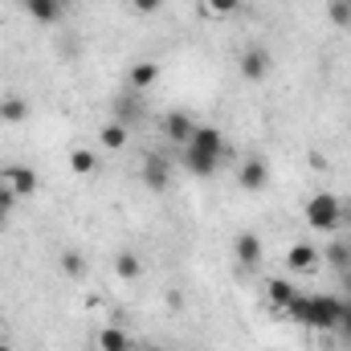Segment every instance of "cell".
Segmentation results:
<instances>
[{
  "label": "cell",
  "instance_id": "obj_1",
  "mask_svg": "<svg viewBox=\"0 0 351 351\" xmlns=\"http://www.w3.org/2000/svg\"><path fill=\"white\" fill-rule=\"evenodd\" d=\"M286 315H290L294 323L311 327V331H339V323H343V302H339L335 294H298V298L286 306Z\"/></svg>",
  "mask_w": 351,
  "mask_h": 351
},
{
  "label": "cell",
  "instance_id": "obj_22",
  "mask_svg": "<svg viewBox=\"0 0 351 351\" xmlns=\"http://www.w3.org/2000/svg\"><path fill=\"white\" fill-rule=\"evenodd\" d=\"M62 265H66V274H70V278H82V274H86V258H82V254H74V250H66V254H62Z\"/></svg>",
  "mask_w": 351,
  "mask_h": 351
},
{
  "label": "cell",
  "instance_id": "obj_15",
  "mask_svg": "<svg viewBox=\"0 0 351 351\" xmlns=\"http://www.w3.org/2000/svg\"><path fill=\"white\" fill-rule=\"evenodd\" d=\"M98 139H102V147H110V152H114V147H123V143H127V123H119V119H114V123H106Z\"/></svg>",
  "mask_w": 351,
  "mask_h": 351
},
{
  "label": "cell",
  "instance_id": "obj_11",
  "mask_svg": "<svg viewBox=\"0 0 351 351\" xmlns=\"http://www.w3.org/2000/svg\"><path fill=\"white\" fill-rule=\"evenodd\" d=\"M98 351H139V348H135V339H131L123 327H106V331L98 335Z\"/></svg>",
  "mask_w": 351,
  "mask_h": 351
},
{
  "label": "cell",
  "instance_id": "obj_28",
  "mask_svg": "<svg viewBox=\"0 0 351 351\" xmlns=\"http://www.w3.org/2000/svg\"><path fill=\"white\" fill-rule=\"evenodd\" d=\"M343 221H351V204H348V208H343Z\"/></svg>",
  "mask_w": 351,
  "mask_h": 351
},
{
  "label": "cell",
  "instance_id": "obj_26",
  "mask_svg": "<svg viewBox=\"0 0 351 351\" xmlns=\"http://www.w3.org/2000/svg\"><path fill=\"white\" fill-rule=\"evenodd\" d=\"M339 282H343V290H348V298H351V269H343V274H339Z\"/></svg>",
  "mask_w": 351,
  "mask_h": 351
},
{
  "label": "cell",
  "instance_id": "obj_7",
  "mask_svg": "<svg viewBox=\"0 0 351 351\" xmlns=\"http://www.w3.org/2000/svg\"><path fill=\"white\" fill-rule=\"evenodd\" d=\"M265 180H269V168H265L262 160H245V164L237 168V184H241L245 192H262Z\"/></svg>",
  "mask_w": 351,
  "mask_h": 351
},
{
  "label": "cell",
  "instance_id": "obj_30",
  "mask_svg": "<svg viewBox=\"0 0 351 351\" xmlns=\"http://www.w3.org/2000/svg\"><path fill=\"white\" fill-rule=\"evenodd\" d=\"M0 351H12V348H4V343H0Z\"/></svg>",
  "mask_w": 351,
  "mask_h": 351
},
{
  "label": "cell",
  "instance_id": "obj_21",
  "mask_svg": "<svg viewBox=\"0 0 351 351\" xmlns=\"http://www.w3.org/2000/svg\"><path fill=\"white\" fill-rule=\"evenodd\" d=\"M135 119H139V98L135 94L119 98V123H135Z\"/></svg>",
  "mask_w": 351,
  "mask_h": 351
},
{
  "label": "cell",
  "instance_id": "obj_17",
  "mask_svg": "<svg viewBox=\"0 0 351 351\" xmlns=\"http://www.w3.org/2000/svg\"><path fill=\"white\" fill-rule=\"evenodd\" d=\"M327 16H331V25L351 29V0H327Z\"/></svg>",
  "mask_w": 351,
  "mask_h": 351
},
{
  "label": "cell",
  "instance_id": "obj_14",
  "mask_svg": "<svg viewBox=\"0 0 351 351\" xmlns=\"http://www.w3.org/2000/svg\"><path fill=\"white\" fill-rule=\"evenodd\" d=\"M315 262H319V254H315V245H311V241H298V245L286 254V265H290V269H311Z\"/></svg>",
  "mask_w": 351,
  "mask_h": 351
},
{
  "label": "cell",
  "instance_id": "obj_23",
  "mask_svg": "<svg viewBox=\"0 0 351 351\" xmlns=\"http://www.w3.org/2000/svg\"><path fill=\"white\" fill-rule=\"evenodd\" d=\"M12 204H16V192H12V184H8V176L0 172V208H8V213H12Z\"/></svg>",
  "mask_w": 351,
  "mask_h": 351
},
{
  "label": "cell",
  "instance_id": "obj_13",
  "mask_svg": "<svg viewBox=\"0 0 351 351\" xmlns=\"http://www.w3.org/2000/svg\"><path fill=\"white\" fill-rule=\"evenodd\" d=\"M156 78H160V66H156V62H135V66H131V74H127L131 90H147Z\"/></svg>",
  "mask_w": 351,
  "mask_h": 351
},
{
  "label": "cell",
  "instance_id": "obj_24",
  "mask_svg": "<svg viewBox=\"0 0 351 351\" xmlns=\"http://www.w3.org/2000/svg\"><path fill=\"white\" fill-rule=\"evenodd\" d=\"M237 8H241V0H208V12H221V16L237 12Z\"/></svg>",
  "mask_w": 351,
  "mask_h": 351
},
{
  "label": "cell",
  "instance_id": "obj_8",
  "mask_svg": "<svg viewBox=\"0 0 351 351\" xmlns=\"http://www.w3.org/2000/svg\"><path fill=\"white\" fill-rule=\"evenodd\" d=\"M164 131H168V139H172V143H180V147H184V143L192 139V131H196V123H192V119H188L184 110H172V114L164 119Z\"/></svg>",
  "mask_w": 351,
  "mask_h": 351
},
{
  "label": "cell",
  "instance_id": "obj_29",
  "mask_svg": "<svg viewBox=\"0 0 351 351\" xmlns=\"http://www.w3.org/2000/svg\"><path fill=\"white\" fill-rule=\"evenodd\" d=\"M4 217H8V208H0V225H4Z\"/></svg>",
  "mask_w": 351,
  "mask_h": 351
},
{
  "label": "cell",
  "instance_id": "obj_6",
  "mask_svg": "<svg viewBox=\"0 0 351 351\" xmlns=\"http://www.w3.org/2000/svg\"><path fill=\"white\" fill-rule=\"evenodd\" d=\"M21 4L37 25H58L62 12H66V0H21Z\"/></svg>",
  "mask_w": 351,
  "mask_h": 351
},
{
  "label": "cell",
  "instance_id": "obj_2",
  "mask_svg": "<svg viewBox=\"0 0 351 351\" xmlns=\"http://www.w3.org/2000/svg\"><path fill=\"white\" fill-rule=\"evenodd\" d=\"M180 160H184V168L192 176H217L221 160H225V135L217 127H196L192 139L184 143Z\"/></svg>",
  "mask_w": 351,
  "mask_h": 351
},
{
  "label": "cell",
  "instance_id": "obj_4",
  "mask_svg": "<svg viewBox=\"0 0 351 351\" xmlns=\"http://www.w3.org/2000/svg\"><path fill=\"white\" fill-rule=\"evenodd\" d=\"M241 78L245 82H262L265 74H269V53H265L262 45H250V49H241Z\"/></svg>",
  "mask_w": 351,
  "mask_h": 351
},
{
  "label": "cell",
  "instance_id": "obj_9",
  "mask_svg": "<svg viewBox=\"0 0 351 351\" xmlns=\"http://www.w3.org/2000/svg\"><path fill=\"white\" fill-rule=\"evenodd\" d=\"M4 176H8V184H12V192H16V196H33V192H37V172H33V168H25V164L4 168Z\"/></svg>",
  "mask_w": 351,
  "mask_h": 351
},
{
  "label": "cell",
  "instance_id": "obj_16",
  "mask_svg": "<svg viewBox=\"0 0 351 351\" xmlns=\"http://www.w3.org/2000/svg\"><path fill=\"white\" fill-rule=\"evenodd\" d=\"M114 274H119L123 282H135V278L143 274V262H139L135 254H119V262H114Z\"/></svg>",
  "mask_w": 351,
  "mask_h": 351
},
{
  "label": "cell",
  "instance_id": "obj_25",
  "mask_svg": "<svg viewBox=\"0 0 351 351\" xmlns=\"http://www.w3.org/2000/svg\"><path fill=\"white\" fill-rule=\"evenodd\" d=\"M131 4H135V12H143V16H152V12L164 8V0H131Z\"/></svg>",
  "mask_w": 351,
  "mask_h": 351
},
{
  "label": "cell",
  "instance_id": "obj_12",
  "mask_svg": "<svg viewBox=\"0 0 351 351\" xmlns=\"http://www.w3.org/2000/svg\"><path fill=\"white\" fill-rule=\"evenodd\" d=\"M237 262L241 265L262 262V237H258V233H241V237H237Z\"/></svg>",
  "mask_w": 351,
  "mask_h": 351
},
{
  "label": "cell",
  "instance_id": "obj_20",
  "mask_svg": "<svg viewBox=\"0 0 351 351\" xmlns=\"http://www.w3.org/2000/svg\"><path fill=\"white\" fill-rule=\"evenodd\" d=\"M70 168H74L78 176H90L94 168H98V160H94V152H74V156H70Z\"/></svg>",
  "mask_w": 351,
  "mask_h": 351
},
{
  "label": "cell",
  "instance_id": "obj_5",
  "mask_svg": "<svg viewBox=\"0 0 351 351\" xmlns=\"http://www.w3.org/2000/svg\"><path fill=\"white\" fill-rule=\"evenodd\" d=\"M143 184H147L152 192H164V188L172 184V164H168L164 156H147V160H143Z\"/></svg>",
  "mask_w": 351,
  "mask_h": 351
},
{
  "label": "cell",
  "instance_id": "obj_18",
  "mask_svg": "<svg viewBox=\"0 0 351 351\" xmlns=\"http://www.w3.org/2000/svg\"><path fill=\"white\" fill-rule=\"evenodd\" d=\"M25 114H29L25 98H4V102H0V119H4V123H21Z\"/></svg>",
  "mask_w": 351,
  "mask_h": 351
},
{
  "label": "cell",
  "instance_id": "obj_27",
  "mask_svg": "<svg viewBox=\"0 0 351 351\" xmlns=\"http://www.w3.org/2000/svg\"><path fill=\"white\" fill-rule=\"evenodd\" d=\"M139 351H168V348H160V343H143Z\"/></svg>",
  "mask_w": 351,
  "mask_h": 351
},
{
  "label": "cell",
  "instance_id": "obj_10",
  "mask_svg": "<svg viewBox=\"0 0 351 351\" xmlns=\"http://www.w3.org/2000/svg\"><path fill=\"white\" fill-rule=\"evenodd\" d=\"M265 294H269V302H274L278 311H286V306H290V302L298 298V290H294V282H290V278H269Z\"/></svg>",
  "mask_w": 351,
  "mask_h": 351
},
{
  "label": "cell",
  "instance_id": "obj_3",
  "mask_svg": "<svg viewBox=\"0 0 351 351\" xmlns=\"http://www.w3.org/2000/svg\"><path fill=\"white\" fill-rule=\"evenodd\" d=\"M306 225H311L315 233H335V229L343 225V204H339V196L315 192V196L306 200Z\"/></svg>",
  "mask_w": 351,
  "mask_h": 351
},
{
  "label": "cell",
  "instance_id": "obj_19",
  "mask_svg": "<svg viewBox=\"0 0 351 351\" xmlns=\"http://www.w3.org/2000/svg\"><path fill=\"white\" fill-rule=\"evenodd\" d=\"M327 258H331V265H335V269L343 274V269H351V245H348V241H331Z\"/></svg>",
  "mask_w": 351,
  "mask_h": 351
}]
</instances>
